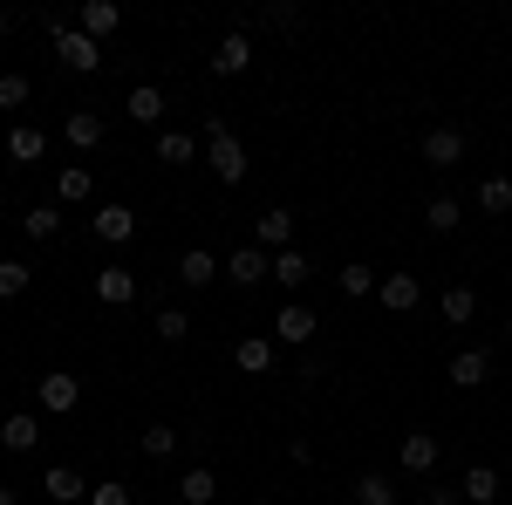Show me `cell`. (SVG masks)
Here are the masks:
<instances>
[{"label":"cell","instance_id":"obj_38","mask_svg":"<svg viewBox=\"0 0 512 505\" xmlns=\"http://www.w3.org/2000/svg\"><path fill=\"white\" fill-rule=\"evenodd\" d=\"M89 505H130V485L123 478H103V485H89Z\"/></svg>","mask_w":512,"mask_h":505},{"label":"cell","instance_id":"obj_21","mask_svg":"<svg viewBox=\"0 0 512 505\" xmlns=\"http://www.w3.org/2000/svg\"><path fill=\"white\" fill-rule=\"evenodd\" d=\"M233 362L246 369V376H267V369H274V335H239Z\"/></svg>","mask_w":512,"mask_h":505},{"label":"cell","instance_id":"obj_39","mask_svg":"<svg viewBox=\"0 0 512 505\" xmlns=\"http://www.w3.org/2000/svg\"><path fill=\"white\" fill-rule=\"evenodd\" d=\"M424 505H465V492H458V485H431V492H424Z\"/></svg>","mask_w":512,"mask_h":505},{"label":"cell","instance_id":"obj_13","mask_svg":"<svg viewBox=\"0 0 512 505\" xmlns=\"http://www.w3.org/2000/svg\"><path fill=\"white\" fill-rule=\"evenodd\" d=\"M89 226H96V239H103V246H130L137 212H130V205H96V219H89Z\"/></svg>","mask_w":512,"mask_h":505},{"label":"cell","instance_id":"obj_15","mask_svg":"<svg viewBox=\"0 0 512 505\" xmlns=\"http://www.w3.org/2000/svg\"><path fill=\"white\" fill-rule=\"evenodd\" d=\"M62 137H69V151H103V117L96 110H69V123H62Z\"/></svg>","mask_w":512,"mask_h":505},{"label":"cell","instance_id":"obj_7","mask_svg":"<svg viewBox=\"0 0 512 505\" xmlns=\"http://www.w3.org/2000/svg\"><path fill=\"white\" fill-rule=\"evenodd\" d=\"M226 280H233L239 294H246V287H260V280H274V253H260V246H233Z\"/></svg>","mask_w":512,"mask_h":505},{"label":"cell","instance_id":"obj_18","mask_svg":"<svg viewBox=\"0 0 512 505\" xmlns=\"http://www.w3.org/2000/svg\"><path fill=\"white\" fill-rule=\"evenodd\" d=\"M403 471H410V478H431L437 471V437L431 430H410V437H403Z\"/></svg>","mask_w":512,"mask_h":505},{"label":"cell","instance_id":"obj_8","mask_svg":"<svg viewBox=\"0 0 512 505\" xmlns=\"http://www.w3.org/2000/svg\"><path fill=\"white\" fill-rule=\"evenodd\" d=\"M376 301L390 314H410L424 301V280H417V273H383V280H376Z\"/></svg>","mask_w":512,"mask_h":505},{"label":"cell","instance_id":"obj_37","mask_svg":"<svg viewBox=\"0 0 512 505\" xmlns=\"http://www.w3.org/2000/svg\"><path fill=\"white\" fill-rule=\"evenodd\" d=\"M260 21H267L274 35H294V28H301V7H287V0H274V7H267Z\"/></svg>","mask_w":512,"mask_h":505},{"label":"cell","instance_id":"obj_29","mask_svg":"<svg viewBox=\"0 0 512 505\" xmlns=\"http://www.w3.org/2000/svg\"><path fill=\"white\" fill-rule=\"evenodd\" d=\"M437 308H444L451 328H465V321L478 314V294H472V287H444V294H437Z\"/></svg>","mask_w":512,"mask_h":505},{"label":"cell","instance_id":"obj_14","mask_svg":"<svg viewBox=\"0 0 512 505\" xmlns=\"http://www.w3.org/2000/svg\"><path fill=\"white\" fill-rule=\"evenodd\" d=\"M41 444V424L28 417V410H14V417H0V451H14V458H28Z\"/></svg>","mask_w":512,"mask_h":505},{"label":"cell","instance_id":"obj_19","mask_svg":"<svg viewBox=\"0 0 512 505\" xmlns=\"http://www.w3.org/2000/svg\"><path fill=\"white\" fill-rule=\"evenodd\" d=\"M485 376H492V349H458L451 355V383L458 389H478Z\"/></svg>","mask_w":512,"mask_h":505},{"label":"cell","instance_id":"obj_12","mask_svg":"<svg viewBox=\"0 0 512 505\" xmlns=\"http://www.w3.org/2000/svg\"><path fill=\"white\" fill-rule=\"evenodd\" d=\"M76 28H82L89 41L117 35V28H123V7H117V0H82V7H76Z\"/></svg>","mask_w":512,"mask_h":505},{"label":"cell","instance_id":"obj_42","mask_svg":"<svg viewBox=\"0 0 512 505\" xmlns=\"http://www.w3.org/2000/svg\"><path fill=\"white\" fill-rule=\"evenodd\" d=\"M506 342H512V314H506Z\"/></svg>","mask_w":512,"mask_h":505},{"label":"cell","instance_id":"obj_31","mask_svg":"<svg viewBox=\"0 0 512 505\" xmlns=\"http://www.w3.org/2000/svg\"><path fill=\"white\" fill-rule=\"evenodd\" d=\"M376 280H383L376 267H362V260H349V267H342V301H369V294H376Z\"/></svg>","mask_w":512,"mask_h":505},{"label":"cell","instance_id":"obj_2","mask_svg":"<svg viewBox=\"0 0 512 505\" xmlns=\"http://www.w3.org/2000/svg\"><path fill=\"white\" fill-rule=\"evenodd\" d=\"M465 151H472V137H465L458 123L424 130V164H431V171H458V164H465Z\"/></svg>","mask_w":512,"mask_h":505},{"label":"cell","instance_id":"obj_9","mask_svg":"<svg viewBox=\"0 0 512 505\" xmlns=\"http://www.w3.org/2000/svg\"><path fill=\"white\" fill-rule=\"evenodd\" d=\"M246 69H253V41H246V28L219 35V48H212V76H246Z\"/></svg>","mask_w":512,"mask_h":505},{"label":"cell","instance_id":"obj_5","mask_svg":"<svg viewBox=\"0 0 512 505\" xmlns=\"http://www.w3.org/2000/svg\"><path fill=\"white\" fill-rule=\"evenodd\" d=\"M55 62L76 69V76H96V69H103V41H89L82 28H69V35L55 41Z\"/></svg>","mask_w":512,"mask_h":505},{"label":"cell","instance_id":"obj_40","mask_svg":"<svg viewBox=\"0 0 512 505\" xmlns=\"http://www.w3.org/2000/svg\"><path fill=\"white\" fill-rule=\"evenodd\" d=\"M0 505H21V499H14V485H0Z\"/></svg>","mask_w":512,"mask_h":505},{"label":"cell","instance_id":"obj_30","mask_svg":"<svg viewBox=\"0 0 512 505\" xmlns=\"http://www.w3.org/2000/svg\"><path fill=\"white\" fill-rule=\"evenodd\" d=\"M21 233L28 239H55L62 233V205H28V212H21Z\"/></svg>","mask_w":512,"mask_h":505},{"label":"cell","instance_id":"obj_23","mask_svg":"<svg viewBox=\"0 0 512 505\" xmlns=\"http://www.w3.org/2000/svg\"><path fill=\"white\" fill-rule=\"evenodd\" d=\"M158 157L164 164H198V157H205V137H192V130H164Z\"/></svg>","mask_w":512,"mask_h":505},{"label":"cell","instance_id":"obj_36","mask_svg":"<svg viewBox=\"0 0 512 505\" xmlns=\"http://www.w3.org/2000/svg\"><path fill=\"white\" fill-rule=\"evenodd\" d=\"M151 328H158V342H171V349H178V342L192 335V321H185V314H178V308H164L158 321H151Z\"/></svg>","mask_w":512,"mask_h":505},{"label":"cell","instance_id":"obj_32","mask_svg":"<svg viewBox=\"0 0 512 505\" xmlns=\"http://www.w3.org/2000/svg\"><path fill=\"white\" fill-rule=\"evenodd\" d=\"M35 287V267L28 260H0V301H21Z\"/></svg>","mask_w":512,"mask_h":505},{"label":"cell","instance_id":"obj_6","mask_svg":"<svg viewBox=\"0 0 512 505\" xmlns=\"http://www.w3.org/2000/svg\"><path fill=\"white\" fill-rule=\"evenodd\" d=\"M253 246H260V253H287V246H294V212H287V205H267V212L253 219Z\"/></svg>","mask_w":512,"mask_h":505},{"label":"cell","instance_id":"obj_28","mask_svg":"<svg viewBox=\"0 0 512 505\" xmlns=\"http://www.w3.org/2000/svg\"><path fill=\"white\" fill-rule=\"evenodd\" d=\"M178 499H185V505H212V499H219V478H212L205 465H192L185 478H178Z\"/></svg>","mask_w":512,"mask_h":505},{"label":"cell","instance_id":"obj_3","mask_svg":"<svg viewBox=\"0 0 512 505\" xmlns=\"http://www.w3.org/2000/svg\"><path fill=\"white\" fill-rule=\"evenodd\" d=\"M35 403L48 410V417H76V403H82V383L69 376V369H48L35 383Z\"/></svg>","mask_w":512,"mask_h":505},{"label":"cell","instance_id":"obj_20","mask_svg":"<svg viewBox=\"0 0 512 505\" xmlns=\"http://www.w3.org/2000/svg\"><path fill=\"white\" fill-rule=\"evenodd\" d=\"M458 492H465V505H499L506 485H499V471H492V465H472L465 478H458Z\"/></svg>","mask_w":512,"mask_h":505},{"label":"cell","instance_id":"obj_25","mask_svg":"<svg viewBox=\"0 0 512 505\" xmlns=\"http://www.w3.org/2000/svg\"><path fill=\"white\" fill-rule=\"evenodd\" d=\"M178 280H185V287H212V280H219V260H212L205 246H185V260H178Z\"/></svg>","mask_w":512,"mask_h":505},{"label":"cell","instance_id":"obj_11","mask_svg":"<svg viewBox=\"0 0 512 505\" xmlns=\"http://www.w3.org/2000/svg\"><path fill=\"white\" fill-rule=\"evenodd\" d=\"M41 492H48L55 505H89V478L69 471V465H48V471H41Z\"/></svg>","mask_w":512,"mask_h":505},{"label":"cell","instance_id":"obj_27","mask_svg":"<svg viewBox=\"0 0 512 505\" xmlns=\"http://www.w3.org/2000/svg\"><path fill=\"white\" fill-rule=\"evenodd\" d=\"M478 212H492V219H506V212H512V178H506V171H492V178L478 185Z\"/></svg>","mask_w":512,"mask_h":505},{"label":"cell","instance_id":"obj_16","mask_svg":"<svg viewBox=\"0 0 512 505\" xmlns=\"http://www.w3.org/2000/svg\"><path fill=\"white\" fill-rule=\"evenodd\" d=\"M89 198H96L89 164H62V171H55V205H89Z\"/></svg>","mask_w":512,"mask_h":505},{"label":"cell","instance_id":"obj_33","mask_svg":"<svg viewBox=\"0 0 512 505\" xmlns=\"http://www.w3.org/2000/svg\"><path fill=\"white\" fill-rule=\"evenodd\" d=\"M458 219H465V212H458V198H444V192L424 205V226H431V233H458Z\"/></svg>","mask_w":512,"mask_h":505},{"label":"cell","instance_id":"obj_17","mask_svg":"<svg viewBox=\"0 0 512 505\" xmlns=\"http://www.w3.org/2000/svg\"><path fill=\"white\" fill-rule=\"evenodd\" d=\"M274 280L287 287V301H294V294H301V287L315 280V267H308V253H301V246H287V253H274Z\"/></svg>","mask_w":512,"mask_h":505},{"label":"cell","instance_id":"obj_24","mask_svg":"<svg viewBox=\"0 0 512 505\" xmlns=\"http://www.w3.org/2000/svg\"><path fill=\"white\" fill-rule=\"evenodd\" d=\"M41 151H48V137H41L35 123H14V130H7V157H14V164H41Z\"/></svg>","mask_w":512,"mask_h":505},{"label":"cell","instance_id":"obj_41","mask_svg":"<svg viewBox=\"0 0 512 505\" xmlns=\"http://www.w3.org/2000/svg\"><path fill=\"white\" fill-rule=\"evenodd\" d=\"M7 28H14V21H7V7H0V41H7Z\"/></svg>","mask_w":512,"mask_h":505},{"label":"cell","instance_id":"obj_22","mask_svg":"<svg viewBox=\"0 0 512 505\" xmlns=\"http://www.w3.org/2000/svg\"><path fill=\"white\" fill-rule=\"evenodd\" d=\"M349 505H396V478L390 471H362L355 492H349Z\"/></svg>","mask_w":512,"mask_h":505},{"label":"cell","instance_id":"obj_34","mask_svg":"<svg viewBox=\"0 0 512 505\" xmlns=\"http://www.w3.org/2000/svg\"><path fill=\"white\" fill-rule=\"evenodd\" d=\"M28 96H35V82L21 76V69H7V76H0V110H28Z\"/></svg>","mask_w":512,"mask_h":505},{"label":"cell","instance_id":"obj_26","mask_svg":"<svg viewBox=\"0 0 512 505\" xmlns=\"http://www.w3.org/2000/svg\"><path fill=\"white\" fill-rule=\"evenodd\" d=\"M123 110H130V123H158L164 117V89H158V82H137Z\"/></svg>","mask_w":512,"mask_h":505},{"label":"cell","instance_id":"obj_35","mask_svg":"<svg viewBox=\"0 0 512 505\" xmlns=\"http://www.w3.org/2000/svg\"><path fill=\"white\" fill-rule=\"evenodd\" d=\"M144 458H178V430L151 424V430H144Z\"/></svg>","mask_w":512,"mask_h":505},{"label":"cell","instance_id":"obj_1","mask_svg":"<svg viewBox=\"0 0 512 505\" xmlns=\"http://www.w3.org/2000/svg\"><path fill=\"white\" fill-rule=\"evenodd\" d=\"M205 164H212L219 185H246V144L233 137V123L219 117V110L205 117Z\"/></svg>","mask_w":512,"mask_h":505},{"label":"cell","instance_id":"obj_10","mask_svg":"<svg viewBox=\"0 0 512 505\" xmlns=\"http://www.w3.org/2000/svg\"><path fill=\"white\" fill-rule=\"evenodd\" d=\"M96 301H103V308H130V301H137V273L117 267V260L96 267Z\"/></svg>","mask_w":512,"mask_h":505},{"label":"cell","instance_id":"obj_4","mask_svg":"<svg viewBox=\"0 0 512 505\" xmlns=\"http://www.w3.org/2000/svg\"><path fill=\"white\" fill-rule=\"evenodd\" d=\"M267 328H274V342H287V349H308V342H315V308H301V301H287V308H274V321H267Z\"/></svg>","mask_w":512,"mask_h":505}]
</instances>
